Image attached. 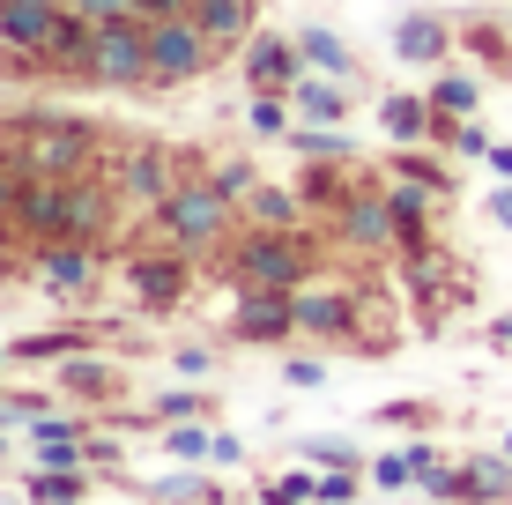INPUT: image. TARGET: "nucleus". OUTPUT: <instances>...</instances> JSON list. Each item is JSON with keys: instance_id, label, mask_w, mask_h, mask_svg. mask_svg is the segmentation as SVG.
Returning a JSON list of instances; mask_svg holds the SVG:
<instances>
[{"instance_id": "58", "label": "nucleus", "mask_w": 512, "mask_h": 505, "mask_svg": "<svg viewBox=\"0 0 512 505\" xmlns=\"http://www.w3.org/2000/svg\"><path fill=\"white\" fill-rule=\"evenodd\" d=\"M0 8H8V0H0Z\"/></svg>"}, {"instance_id": "50", "label": "nucleus", "mask_w": 512, "mask_h": 505, "mask_svg": "<svg viewBox=\"0 0 512 505\" xmlns=\"http://www.w3.org/2000/svg\"><path fill=\"white\" fill-rule=\"evenodd\" d=\"M156 15H193V0H141V23H156Z\"/></svg>"}, {"instance_id": "5", "label": "nucleus", "mask_w": 512, "mask_h": 505, "mask_svg": "<svg viewBox=\"0 0 512 505\" xmlns=\"http://www.w3.org/2000/svg\"><path fill=\"white\" fill-rule=\"evenodd\" d=\"M186 156L171 149V142H156V134H134V142H119V156L104 164V179L119 186V201L141 208V216H156L171 194H179V179H186Z\"/></svg>"}, {"instance_id": "39", "label": "nucleus", "mask_w": 512, "mask_h": 505, "mask_svg": "<svg viewBox=\"0 0 512 505\" xmlns=\"http://www.w3.org/2000/svg\"><path fill=\"white\" fill-rule=\"evenodd\" d=\"M171 364H179L186 379H216V372H223V350H216V342H179Z\"/></svg>"}, {"instance_id": "23", "label": "nucleus", "mask_w": 512, "mask_h": 505, "mask_svg": "<svg viewBox=\"0 0 512 505\" xmlns=\"http://www.w3.org/2000/svg\"><path fill=\"white\" fill-rule=\"evenodd\" d=\"M290 104H297V119H320V127H342V119H349V104H357V82H342V75H320V67H312V75L290 90Z\"/></svg>"}, {"instance_id": "42", "label": "nucleus", "mask_w": 512, "mask_h": 505, "mask_svg": "<svg viewBox=\"0 0 512 505\" xmlns=\"http://www.w3.org/2000/svg\"><path fill=\"white\" fill-rule=\"evenodd\" d=\"M282 379H290L297 394H320L327 387V364L320 357H282Z\"/></svg>"}, {"instance_id": "57", "label": "nucleus", "mask_w": 512, "mask_h": 505, "mask_svg": "<svg viewBox=\"0 0 512 505\" xmlns=\"http://www.w3.org/2000/svg\"><path fill=\"white\" fill-rule=\"evenodd\" d=\"M0 156H8V142H0Z\"/></svg>"}, {"instance_id": "13", "label": "nucleus", "mask_w": 512, "mask_h": 505, "mask_svg": "<svg viewBox=\"0 0 512 505\" xmlns=\"http://www.w3.org/2000/svg\"><path fill=\"white\" fill-rule=\"evenodd\" d=\"M90 409H52L38 424H23V446H30V468H90Z\"/></svg>"}, {"instance_id": "30", "label": "nucleus", "mask_w": 512, "mask_h": 505, "mask_svg": "<svg viewBox=\"0 0 512 505\" xmlns=\"http://www.w3.org/2000/svg\"><path fill=\"white\" fill-rule=\"evenodd\" d=\"M379 171H394V179H416V186H431V194H446V201H453V171L438 164V156L423 149V142H394V156H386Z\"/></svg>"}, {"instance_id": "4", "label": "nucleus", "mask_w": 512, "mask_h": 505, "mask_svg": "<svg viewBox=\"0 0 512 505\" xmlns=\"http://www.w3.org/2000/svg\"><path fill=\"white\" fill-rule=\"evenodd\" d=\"M238 201L216 186V171H186L179 194L156 208V231H164V246H179L193 260H223V246L238 238Z\"/></svg>"}, {"instance_id": "48", "label": "nucleus", "mask_w": 512, "mask_h": 505, "mask_svg": "<svg viewBox=\"0 0 512 505\" xmlns=\"http://www.w3.org/2000/svg\"><path fill=\"white\" fill-rule=\"evenodd\" d=\"M208 461H216V468H238V461H245V439H231V431H216V446H208Z\"/></svg>"}, {"instance_id": "47", "label": "nucleus", "mask_w": 512, "mask_h": 505, "mask_svg": "<svg viewBox=\"0 0 512 505\" xmlns=\"http://www.w3.org/2000/svg\"><path fill=\"white\" fill-rule=\"evenodd\" d=\"M409 461H416V483L431 476V468H446V461H438V439H431V431H416V439H409Z\"/></svg>"}, {"instance_id": "9", "label": "nucleus", "mask_w": 512, "mask_h": 505, "mask_svg": "<svg viewBox=\"0 0 512 505\" xmlns=\"http://www.w3.org/2000/svg\"><path fill=\"white\" fill-rule=\"evenodd\" d=\"M216 38H208L193 15H156L149 23V75H156V90H193V82H208L216 75Z\"/></svg>"}, {"instance_id": "19", "label": "nucleus", "mask_w": 512, "mask_h": 505, "mask_svg": "<svg viewBox=\"0 0 512 505\" xmlns=\"http://www.w3.org/2000/svg\"><path fill=\"white\" fill-rule=\"evenodd\" d=\"M97 342H104V320H75V327H52V335H15L8 350H15V364H67V357L97 350Z\"/></svg>"}, {"instance_id": "56", "label": "nucleus", "mask_w": 512, "mask_h": 505, "mask_svg": "<svg viewBox=\"0 0 512 505\" xmlns=\"http://www.w3.org/2000/svg\"><path fill=\"white\" fill-rule=\"evenodd\" d=\"M60 8H75V0H60Z\"/></svg>"}, {"instance_id": "43", "label": "nucleus", "mask_w": 512, "mask_h": 505, "mask_svg": "<svg viewBox=\"0 0 512 505\" xmlns=\"http://www.w3.org/2000/svg\"><path fill=\"white\" fill-rule=\"evenodd\" d=\"M15 223H0V283H15V275H30V246H15Z\"/></svg>"}, {"instance_id": "37", "label": "nucleus", "mask_w": 512, "mask_h": 505, "mask_svg": "<svg viewBox=\"0 0 512 505\" xmlns=\"http://www.w3.org/2000/svg\"><path fill=\"white\" fill-rule=\"evenodd\" d=\"M208 171H216V186H223V194H231V201H245V194H253L260 179H268V171H260L253 156H216V164H208Z\"/></svg>"}, {"instance_id": "41", "label": "nucleus", "mask_w": 512, "mask_h": 505, "mask_svg": "<svg viewBox=\"0 0 512 505\" xmlns=\"http://www.w3.org/2000/svg\"><path fill=\"white\" fill-rule=\"evenodd\" d=\"M379 424H401V431H431V424H438V409H431V402H386V409H379Z\"/></svg>"}, {"instance_id": "40", "label": "nucleus", "mask_w": 512, "mask_h": 505, "mask_svg": "<svg viewBox=\"0 0 512 505\" xmlns=\"http://www.w3.org/2000/svg\"><path fill=\"white\" fill-rule=\"evenodd\" d=\"M416 491H423V498H431V505H461V461H446V468H431V476H423V483H416Z\"/></svg>"}, {"instance_id": "7", "label": "nucleus", "mask_w": 512, "mask_h": 505, "mask_svg": "<svg viewBox=\"0 0 512 505\" xmlns=\"http://www.w3.org/2000/svg\"><path fill=\"white\" fill-rule=\"evenodd\" d=\"M290 305H297V335L305 342H334V350H357V357H372V335H364V298L349 283H334V275H312V283H297L290 290Z\"/></svg>"}, {"instance_id": "3", "label": "nucleus", "mask_w": 512, "mask_h": 505, "mask_svg": "<svg viewBox=\"0 0 512 505\" xmlns=\"http://www.w3.org/2000/svg\"><path fill=\"white\" fill-rule=\"evenodd\" d=\"M320 238L312 231H260V223H238V238L223 246V283L231 290H297L320 275Z\"/></svg>"}, {"instance_id": "27", "label": "nucleus", "mask_w": 512, "mask_h": 505, "mask_svg": "<svg viewBox=\"0 0 512 505\" xmlns=\"http://www.w3.org/2000/svg\"><path fill=\"white\" fill-rule=\"evenodd\" d=\"M297 45H305V67H320V75H342V82L364 75L357 45H349L342 30H327V23H305V30H297Z\"/></svg>"}, {"instance_id": "45", "label": "nucleus", "mask_w": 512, "mask_h": 505, "mask_svg": "<svg viewBox=\"0 0 512 505\" xmlns=\"http://www.w3.org/2000/svg\"><path fill=\"white\" fill-rule=\"evenodd\" d=\"M275 483H282V491H290L297 505H312V491H320V468H282Z\"/></svg>"}, {"instance_id": "25", "label": "nucleus", "mask_w": 512, "mask_h": 505, "mask_svg": "<svg viewBox=\"0 0 512 505\" xmlns=\"http://www.w3.org/2000/svg\"><path fill=\"white\" fill-rule=\"evenodd\" d=\"M141 498H156V505H231V491L208 476V461H186L179 476H149Z\"/></svg>"}, {"instance_id": "38", "label": "nucleus", "mask_w": 512, "mask_h": 505, "mask_svg": "<svg viewBox=\"0 0 512 505\" xmlns=\"http://www.w3.org/2000/svg\"><path fill=\"white\" fill-rule=\"evenodd\" d=\"M23 194H30V164L23 156H0V223H15V208H23Z\"/></svg>"}, {"instance_id": "36", "label": "nucleus", "mask_w": 512, "mask_h": 505, "mask_svg": "<svg viewBox=\"0 0 512 505\" xmlns=\"http://www.w3.org/2000/svg\"><path fill=\"white\" fill-rule=\"evenodd\" d=\"M364 468H320V491H312V505H357L364 498Z\"/></svg>"}, {"instance_id": "26", "label": "nucleus", "mask_w": 512, "mask_h": 505, "mask_svg": "<svg viewBox=\"0 0 512 505\" xmlns=\"http://www.w3.org/2000/svg\"><path fill=\"white\" fill-rule=\"evenodd\" d=\"M357 156H349V164H320V156H305V171H297V194L312 201V216H334V208H342V194L349 186H357Z\"/></svg>"}, {"instance_id": "2", "label": "nucleus", "mask_w": 512, "mask_h": 505, "mask_svg": "<svg viewBox=\"0 0 512 505\" xmlns=\"http://www.w3.org/2000/svg\"><path fill=\"white\" fill-rule=\"evenodd\" d=\"M0 142L30 164V179H90V171H104V142L112 134L82 112H8Z\"/></svg>"}, {"instance_id": "15", "label": "nucleus", "mask_w": 512, "mask_h": 505, "mask_svg": "<svg viewBox=\"0 0 512 505\" xmlns=\"http://www.w3.org/2000/svg\"><path fill=\"white\" fill-rule=\"evenodd\" d=\"M386 208H394V253L401 260H423V253H431V216H438V208H453V201L386 171Z\"/></svg>"}, {"instance_id": "22", "label": "nucleus", "mask_w": 512, "mask_h": 505, "mask_svg": "<svg viewBox=\"0 0 512 505\" xmlns=\"http://www.w3.org/2000/svg\"><path fill=\"white\" fill-rule=\"evenodd\" d=\"M193 23L216 38V52H245V38L260 30V0H193Z\"/></svg>"}, {"instance_id": "6", "label": "nucleus", "mask_w": 512, "mask_h": 505, "mask_svg": "<svg viewBox=\"0 0 512 505\" xmlns=\"http://www.w3.org/2000/svg\"><path fill=\"white\" fill-rule=\"evenodd\" d=\"M75 82H90V90H112V97H127V90H156V75H149V23H141V15L97 23L90 60H82V75H75Z\"/></svg>"}, {"instance_id": "24", "label": "nucleus", "mask_w": 512, "mask_h": 505, "mask_svg": "<svg viewBox=\"0 0 512 505\" xmlns=\"http://www.w3.org/2000/svg\"><path fill=\"white\" fill-rule=\"evenodd\" d=\"M23 498L30 505H90L97 498V468H30L23 461Z\"/></svg>"}, {"instance_id": "10", "label": "nucleus", "mask_w": 512, "mask_h": 505, "mask_svg": "<svg viewBox=\"0 0 512 505\" xmlns=\"http://www.w3.org/2000/svg\"><path fill=\"white\" fill-rule=\"evenodd\" d=\"M327 231L342 238L349 253H372V260L394 253V208H386V171H357V186H349L342 208L327 216Z\"/></svg>"}, {"instance_id": "29", "label": "nucleus", "mask_w": 512, "mask_h": 505, "mask_svg": "<svg viewBox=\"0 0 512 505\" xmlns=\"http://www.w3.org/2000/svg\"><path fill=\"white\" fill-rule=\"evenodd\" d=\"M431 104H438V119H475L483 112V75H468V67H438L431 75Z\"/></svg>"}, {"instance_id": "1", "label": "nucleus", "mask_w": 512, "mask_h": 505, "mask_svg": "<svg viewBox=\"0 0 512 505\" xmlns=\"http://www.w3.org/2000/svg\"><path fill=\"white\" fill-rule=\"evenodd\" d=\"M119 216H127V201H119V186L104 171H90V179H30L23 208H15V231H23V246H38V238H97V246H112Z\"/></svg>"}, {"instance_id": "49", "label": "nucleus", "mask_w": 512, "mask_h": 505, "mask_svg": "<svg viewBox=\"0 0 512 505\" xmlns=\"http://www.w3.org/2000/svg\"><path fill=\"white\" fill-rule=\"evenodd\" d=\"M490 223L512 238V179H498V194H490Z\"/></svg>"}, {"instance_id": "46", "label": "nucleus", "mask_w": 512, "mask_h": 505, "mask_svg": "<svg viewBox=\"0 0 512 505\" xmlns=\"http://www.w3.org/2000/svg\"><path fill=\"white\" fill-rule=\"evenodd\" d=\"M90 23H119V15H141V0H75Z\"/></svg>"}, {"instance_id": "35", "label": "nucleus", "mask_w": 512, "mask_h": 505, "mask_svg": "<svg viewBox=\"0 0 512 505\" xmlns=\"http://www.w3.org/2000/svg\"><path fill=\"white\" fill-rule=\"evenodd\" d=\"M372 491H386V498H401V491H416V461L409 454H372Z\"/></svg>"}, {"instance_id": "28", "label": "nucleus", "mask_w": 512, "mask_h": 505, "mask_svg": "<svg viewBox=\"0 0 512 505\" xmlns=\"http://www.w3.org/2000/svg\"><path fill=\"white\" fill-rule=\"evenodd\" d=\"M186 416H216V387L208 379H193V387H164V394H149V409H141V424H186Z\"/></svg>"}, {"instance_id": "51", "label": "nucleus", "mask_w": 512, "mask_h": 505, "mask_svg": "<svg viewBox=\"0 0 512 505\" xmlns=\"http://www.w3.org/2000/svg\"><path fill=\"white\" fill-rule=\"evenodd\" d=\"M483 342H490V350H512V312H505V320H490V327H483Z\"/></svg>"}, {"instance_id": "11", "label": "nucleus", "mask_w": 512, "mask_h": 505, "mask_svg": "<svg viewBox=\"0 0 512 505\" xmlns=\"http://www.w3.org/2000/svg\"><path fill=\"white\" fill-rule=\"evenodd\" d=\"M223 342H231V350H290L297 342L290 290H238L231 320H223Z\"/></svg>"}, {"instance_id": "8", "label": "nucleus", "mask_w": 512, "mask_h": 505, "mask_svg": "<svg viewBox=\"0 0 512 505\" xmlns=\"http://www.w3.org/2000/svg\"><path fill=\"white\" fill-rule=\"evenodd\" d=\"M30 283H38L52 305H97L104 246L97 238H38V246H30Z\"/></svg>"}, {"instance_id": "31", "label": "nucleus", "mask_w": 512, "mask_h": 505, "mask_svg": "<svg viewBox=\"0 0 512 505\" xmlns=\"http://www.w3.org/2000/svg\"><path fill=\"white\" fill-rule=\"evenodd\" d=\"M245 127H253V142H290L297 104L282 97V90H253V104H245Z\"/></svg>"}, {"instance_id": "53", "label": "nucleus", "mask_w": 512, "mask_h": 505, "mask_svg": "<svg viewBox=\"0 0 512 505\" xmlns=\"http://www.w3.org/2000/svg\"><path fill=\"white\" fill-rule=\"evenodd\" d=\"M253 505H297V498H290V491H282V483H268V491H260Z\"/></svg>"}, {"instance_id": "34", "label": "nucleus", "mask_w": 512, "mask_h": 505, "mask_svg": "<svg viewBox=\"0 0 512 505\" xmlns=\"http://www.w3.org/2000/svg\"><path fill=\"white\" fill-rule=\"evenodd\" d=\"M297 446H305V461H312V468H372L357 439H327V431H320V439H297Z\"/></svg>"}, {"instance_id": "32", "label": "nucleus", "mask_w": 512, "mask_h": 505, "mask_svg": "<svg viewBox=\"0 0 512 505\" xmlns=\"http://www.w3.org/2000/svg\"><path fill=\"white\" fill-rule=\"evenodd\" d=\"M282 149H297V156H320V164H349V156H357V142H349L342 127H320V119H297Z\"/></svg>"}, {"instance_id": "55", "label": "nucleus", "mask_w": 512, "mask_h": 505, "mask_svg": "<svg viewBox=\"0 0 512 505\" xmlns=\"http://www.w3.org/2000/svg\"><path fill=\"white\" fill-rule=\"evenodd\" d=\"M505 454H512V431H505Z\"/></svg>"}, {"instance_id": "18", "label": "nucleus", "mask_w": 512, "mask_h": 505, "mask_svg": "<svg viewBox=\"0 0 512 505\" xmlns=\"http://www.w3.org/2000/svg\"><path fill=\"white\" fill-rule=\"evenodd\" d=\"M238 216L260 223V231H312V201L297 194V179H290V186H282V179H260L253 194L238 201Z\"/></svg>"}, {"instance_id": "14", "label": "nucleus", "mask_w": 512, "mask_h": 505, "mask_svg": "<svg viewBox=\"0 0 512 505\" xmlns=\"http://www.w3.org/2000/svg\"><path fill=\"white\" fill-rule=\"evenodd\" d=\"M238 60H245V82H253V90H282V97H290L297 82L312 75V67H305V45H297V30H253Z\"/></svg>"}, {"instance_id": "33", "label": "nucleus", "mask_w": 512, "mask_h": 505, "mask_svg": "<svg viewBox=\"0 0 512 505\" xmlns=\"http://www.w3.org/2000/svg\"><path fill=\"white\" fill-rule=\"evenodd\" d=\"M164 446L171 461H208V446H216V416H186V424H164Z\"/></svg>"}, {"instance_id": "17", "label": "nucleus", "mask_w": 512, "mask_h": 505, "mask_svg": "<svg viewBox=\"0 0 512 505\" xmlns=\"http://www.w3.org/2000/svg\"><path fill=\"white\" fill-rule=\"evenodd\" d=\"M453 45H461V30H453L446 15H431V8H416V15H401V23H394V60L401 67L438 75V67L453 60Z\"/></svg>"}, {"instance_id": "12", "label": "nucleus", "mask_w": 512, "mask_h": 505, "mask_svg": "<svg viewBox=\"0 0 512 505\" xmlns=\"http://www.w3.org/2000/svg\"><path fill=\"white\" fill-rule=\"evenodd\" d=\"M127 290L141 298V312H149V320H171V312L186 305V290H193V253H179V246L134 253V260H127Z\"/></svg>"}, {"instance_id": "16", "label": "nucleus", "mask_w": 512, "mask_h": 505, "mask_svg": "<svg viewBox=\"0 0 512 505\" xmlns=\"http://www.w3.org/2000/svg\"><path fill=\"white\" fill-rule=\"evenodd\" d=\"M52 387H60V394H67L75 409H119V402H127V372H119L112 357H97V350L67 357Z\"/></svg>"}, {"instance_id": "54", "label": "nucleus", "mask_w": 512, "mask_h": 505, "mask_svg": "<svg viewBox=\"0 0 512 505\" xmlns=\"http://www.w3.org/2000/svg\"><path fill=\"white\" fill-rule=\"evenodd\" d=\"M8 364H15V350H8V342H0V372H8Z\"/></svg>"}, {"instance_id": "44", "label": "nucleus", "mask_w": 512, "mask_h": 505, "mask_svg": "<svg viewBox=\"0 0 512 505\" xmlns=\"http://www.w3.org/2000/svg\"><path fill=\"white\" fill-rule=\"evenodd\" d=\"M446 149H453V156H468V164H483V156H490V134H483V119H461Z\"/></svg>"}, {"instance_id": "20", "label": "nucleus", "mask_w": 512, "mask_h": 505, "mask_svg": "<svg viewBox=\"0 0 512 505\" xmlns=\"http://www.w3.org/2000/svg\"><path fill=\"white\" fill-rule=\"evenodd\" d=\"M379 127H386V142H431V134H438L431 90H386L379 97Z\"/></svg>"}, {"instance_id": "21", "label": "nucleus", "mask_w": 512, "mask_h": 505, "mask_svg": "<svg viewBox=\"0 0 512 505\" xmlns=\"http://www.w3.org/2000/svg\"><path fill=\"white\" fill-rule=\"evenodd\" d=\"M461 505H512V454H461Z\"/></svg>"}, {"instance_id": "52", "label": "nucleus", "mask_w": 512, "mask_h": 505, "mask_svg": "<svg viewBox=\"0 0 512 505\" xmlns=\"http://www.w3.org/2000/svg\"><path fill=\"white\" fill-rule=\"evenodd\" d=\"M490 171H498V179H512V142H490V156H483Z\"/></svg>"}]
</instances>
